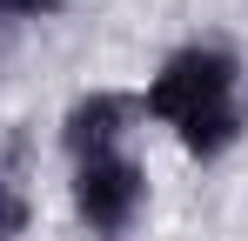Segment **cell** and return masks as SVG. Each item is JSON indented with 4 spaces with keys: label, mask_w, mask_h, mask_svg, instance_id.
<instances>
[{
    "label": "cell",
    "mask_w": 248,
    "mask_h": 241,
    "mask_svg": "<svg viewBox=\"0 0 248 241\" xmlns=\"http://www.w3.org/2000/svg\"><path fill=\"white\" fill-rule=\"evenodd\" d=\"M235 87H242L235 54H221V47H181V54L168 60L161 74L148 80L141 114H155V120H168V127H181V120H188V114H202V107L235 101Z\"/></svg>",
    "instance_id": "cell-1"
},
{
    "label": "cell",
    "mask_w": 248,
    "mask_h": 241,
    "mask_svg": "<svg viewBox=\"0 0 248 241\" xmlns=\"http://www.w3.org/2000/svg\"><path fill=\"white\" fill-rule=\"evenodd\" d=\"M141 201H148V174L127 154L81 161V174H74V214H81L94 235H121L127 221L141 214Z\"/></svg>",
    "instance_id": "cell-2"
},
{
    "label": "cell",
    "mask_w": 248,
    "mask_h": 241,
    "mask_svg": "<svg viewBox=\"0 0 248 241\" xmlns=\"http://www.w3.org/2000/svg\"><path fill=\"white\" fill-rule=\"evenodd\" d=\"M134 114H141V101H127V94H114V87L81 94V101L67 107V120H61V141H67L74 161H101V154H114V141L127 134Z\"/></svg>",
    "instance_id": "cell-3"
},
{
    "label": "cell",
    "mask_w": 248,
    "mask_h": 241,
    "mask_svg": "<svg viewBox=\"0 0 248 241\" xmlns=\"http://www.w3.org/2000/svg\"><path fill=\"white\" fill-rule=\"evenodd\" d=\"M242 120H248V114L235 107V101H221V107H202V114H188L174 134H181V148H188L195 161H215V154H228V148L242 141Z\"/></svg>",
    "instance_id": "cell-4"
},
{
    "label": "cell",
    "mask_w": 248,
    "mask_h": 241,
    "mask_svg": "<svg viewBox=\"0 0 248 241\" xmlns=\"http://www.w3.org/2000/svg\"><path fill=\"white\" fill-rule=\"evenodd\" d=\"M27 221H34V201L20 195L14 181H0V241H14V235H27Z\"/></svg>",
    "instance_id": "cell-5"
},
{
    "label": "cell",
    "mask_w": 248,
    "mask_h": 241,
    "mask_svg": "<svg viewBox=\"0 0 248 241\" xmlns=\"http://www.w3.org/2000/svg\"><path fill=\"white\" fill-rule=\"evenodd\" d=\"M7 14H27V20H41V14H61L67 0H0Z\"/></svg>",
    "instance_id": "cell-6"
}]
</instances>
